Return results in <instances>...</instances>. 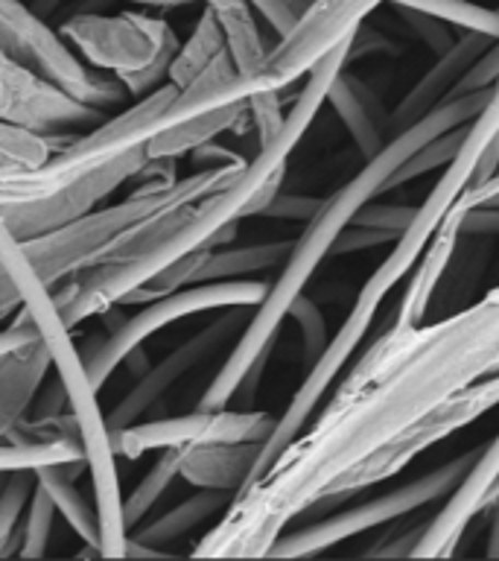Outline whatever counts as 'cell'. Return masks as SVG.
Wrapping results in <instances>:
<instances>
[{"label":"cell","mask_w":499,"mask_h":561,"mask_svg":"<svg viewBox=\"0 0 499 561\" xmlns=\"http://www.w3.org/2000/svg\"><path fill=\"white\" fill-rule=\"evenodd\" d=\"M499 375V284L432 324L392 328L353 363L315 421L236 491L193 556L263 559L359 459L455 392Z\"/></svg>","instance_id":"obj_1"},{"label":"cell","mask_w":499,"mask_h":561,"mask_svg":"<svg viewBox=\"0 0 499 561\" xmlns=\"http://www.w3.org/2000/svg\"><path fill=\"white\" fill-rule=\"evenodd\" d=\"M490 88L485 91H473V94H462L446 100L438 108L418 121L409 129L397 131L365 167L359 170L350 182H345L336 193H330L327 199H322L318 210L306 219L304 231L298 237L289 254L283 257V270H280L278 280L266 289L263 301L252 310L248 322H245L240 340H236L234 351L228 354L225 363L219 366L213 380L208 383L205 394H201L199 410H222L231 407L236 386L245 377V371L257 363V359L269 357L271 345L278 340L280 324L289 319V307L298 296H304L306 284L315 275V270L322 266V261L333 252L336 237L353 222L362 205L376 199L380 193H385V184L397 173V167L406 158L420 149L427 140L438 138L441 131L455 129L479 117V112L488 105Z\"/></svg>","instance_id":"obj_2"},{"label":"cell","mask_w":499,"mask_h":561,"mask_svg":"<svg viewBox=\"0 0 499 561\" xmlns=\"http://www.w3.org/2000/svg\"><path fill=\"white\" fill-rule=\"evenodd\" d=\"M178 91L182 88L166 82L143 100H135L129 108H120L108 121L96 123L94 129L77 135L73 144L59 149L38 167L0 161V210L53 199L96 173L100 167L112 164L114 158L147 147L149 138H155L158 131L178 123L173 114Z\"/></svg>","instance_id":"obj_3"},{"label":"cell","mask_w":499,"mask_h":561,"mask_svg":"<svg viewBox=\"0 0 499 561\" xmlns=\"http://www.w3.org/2000/svg\"><path fill=\"white\" fill-rule=\"evenodd\" d=\"M0 50L24 68L100 112H120L129 94L117 77L91 68L24 0H0Z\"/></svg>","instance_id":"obj_4"},{"label":"cell","mask_w":499,"mask_h":561,"mask_svg":"<svg viewBox=\"0 0 499 561\" xmlns=\"http://www.w3.org/2000/svg\"><path fill=\"white\" fill-rule=\"evenodd\" d=\"M499 407V375L485 377L479 383L467 386L462 392H455L450 401L427 412L423 419L409 424L401 433H394L392 438H385L383 445L371 450L365 459H359L348 473H341L339 480L333 482L330 489L324 491V497L315 503L318 506H336L341 500L353 497L357 491L374 489L380 482L392 480L403 468H409L420 454H427L429 447L444 442L455 433V430L467 427L476 419H481L485 412L497 410Z\"/></svg>","instance_id":"obj_5"},{"label":"cell","mask_w":499,"mask_h":561,"mask_svg":"<svg viewBox=\"0 0 499 561\" xmlns=\"http://www.w3.org/2000/svg\"><path fill=\"white\" fill-rule=\"evenodd\" d=\"M476 456H479V450H467V454L455 456V459L444 462L441 468H432V471L418 477V480L388 491L383 497L368 500L362 506L333 512L330 517L315 520L310 526H301L295 533H283L278 541L271 543L269 556H280V559L318 556V552L330 550V547L348 541V538H357V535L368 533V529L392 524V520H401V517L411 515V512H418V508L429 506V503L446 500L462 485V480L467 477L473 462H476Z\"/></svg>","instance_id":"obj_6"},{"label":"cell","mask_w":499,"mask_h":561,"mask_svg":"<svg viewBox=\"0 0 499 561\" xmlns=\"http://www.w3.org/2000/svg\"><path fill=\"white\" fill-rule=\"evenodd\" d=\"M269 284L263 280H208V284H187V287L166 293V296L147 301L143 310L123 319L105 340L91 342L85 351H79L85 359L88 377L96 389H103L105 380L114 375V368L123 366V359L131 351L140 348L149 336L164 331L170 324L182 322L187 316L208 313V310H228V307H257L266 296Z\"/></svg>","instance_id":"obj_7"},{"label":"cell","mask_w":499,"mask_h":561,"mask_svg":"<svg viewBox=\"0 0 499 561\" xmlns=\"http://www.w3.org/2000/svg\"><path fill=\"white\" fill-rule=\"evenodd\" d=\"M59 35L85 65L117 79L173 61L182 44L164 18L138 12H77L59 26Z\"/></svg>","instance_id":"obj_8"},{"label":"cell","mask_w":499,"mask_h":561,"mask_svg":"<svg viewBox=\"0 0 499 561\" xmlns=\"http://www.w3.org/2000/svg\"><path fill=\"white\" fill-rule=\"evenodd\" d=\"M388 0H315L298 15L295 26L280 35L263 65V79L271 91H287L310 73L315 61L357 33L365 18Z\"/></svg>","instance_id":"obj_9"},{"label":"cell","mask_w":499,"mask_h":561,"mask_svg":"<svg viewBox=\"0 0 499 561\" xmlns=\"http://www.w3.org/2000/svg\"><path fill=\"white\" fill-rule=\"evenodd\" d=\"M275 427V415L257 410H196L173 419L135 421L112 433L114 450L126 459H140L149 450L205 445V442H266Z\"/></svg>","instance_id":"obj_10"},{"label":"cell","mask_w":499,"mask_h":561,"mask_svg":"<svg viewBox=\"0 0 499 561\" xmlns=\"http://www.w3.org/2000/svg\"><path fill=\"white\" fill-rule=\"evenodd\" d=\"M105 112L68 96L0 50V121L38 135H79L103 123Z\"/></svg>","instance_id":"obj_11"},{"label":"cell","mask_w":499,"mask_h":561,"mask_svg":"<svg viewBox=\"0 0 499 561\" xmlns=\"http://www.w3.org/2000/svg\"><path fill=\"white\" fill-rule=\"evenodd\" d=\"M254 307H228L225 313L205 324L199 333H193L190 340L182 342L178 348H173L161 363L149 366L143 375L135 380L129 392L123 394L120 403L105 415V424L112 433L129 427L135 421H140L147 412H152L158 401H164L166 394L173 392L175 383L184 375H190L193 368L201 366L205 359L213 357V351L222 348L240 328H245L248 316Z\"/></svg>","instance_id":"obj_12"},{"label":"cell","mask_w":499,"mask_h":561,"mask_svg":"<svg viewBox=\"0 0 499 561\" xmlns=\"http://www.w3.org/2000/svg\"><path fill=\"white\" fill-rule=\"evenodd\" d=\"M499 480V433L485 450H479L476 462L462 480V485L446 497L444 508L432 520H427V529L415 543L411 556L418 559H450L473 524V517L485 512L490 497V489Z\"/></svg>","instance_id":"obj_13"},{"label":"cell","mask_w":499,"mask_h":561,"mask_svg":"<svg viewBox=\"0 0 499 561\" xmlns=\"http://www.w3.org/2000/svg\"><path fill=\"white\" fill-rule=\"evenodd\" d=\"M490 44H494V38H488V35L464 33L444 53H438L436 65L411 85L409 94L403 96L397 108L388 114V131L397 135V131L409 129L418 121H423L432 108L446 103L464 73L473 68V61L479 59Z\"/></svg>","instance_id":"obj_14"},{"label":"cell","mask_w":499,"mask_h":561,"mask_svg":"<svg viewBox=\"0 0 499 561\" xmlns=\"http://www.w3.org/2000/svg\"><path fill=\"white\" fill-rule=\"evenodd\" d=\"M263 442H205L182 447L184 480L196 489H213L236 494L252 480Z\"/></svg>","instance_id":"obj_15"},{"label":"cell","mask_w":499,"mask_h":561,"mask_svg":"<svg viewBox=\"0 0 499 561\" xmlns=\"http://www.w3.org/2000/svg\"><path fill=\"white\" fill-rule=\"evenodd\" d=\"M327 105L336 112L341 126L348 129L350 140H353V147L362 156V161H371L388 144L385 140V135H388V114L380 105L374 91L362 79L348 73V68H341L339 77L333 79L330 88H327Z\"/></svg>","instance_id":"obj_16"},{"label":"cell","mask_w":499,"mask_h":561,"mask_svg":"<svg viewBox=\"0 0 499 561\" xmlns=\"http://www.w3.org/2000/svg\"><path fill=\"white\" fill-rule=\"evenodd\" d=\"M464 210L459 205L450 208V214L444 217L441 228L436 231V237L429 240L427 252L420 254V261L415 263V272H411L409 287L403 293L401 305H397V316H394L392 328H415L427 319L429 307H432V296H436L438 284L444 278L446 266L453 261L455 245H459V222H462Z\"/></svg>","instance_id":"obj_17"},{"label":"cell","mask_w":499,"mask_h":561,"mask_svg":"<svg viewBox=\"0 0 499 561\" xmlns=\"http://www.w3.org/2000/svg\"><path fill=\"white\" fill-rule=\"evenodd\" d=\"M252 117H248V100H240V103L222 105V108H213V112L196 114L190 121L173 123L155 135V138L147 140V158H182L190 156L193 149L205 147L210 140H217L219 135L225 131H240L243 126H248Z\"/></svg>","instance_id":"obj_18"},{"label":"cell","mask_w":499,"mask_h":561,"mask_svg":"<svg viewBox=\"0 0 499 561\" xmlns=\"http://www.w3.org/2000/svg\"><path fill=\"white\" fill-rule=\"evenodd\" d=\"M82 468H88V465H42V468H35V482L50 494L53 506H56V512L68 520L70 529H73L96 556H103V552H100V520H96V506H91L85 500V494L77 489V477L82 473Z\"/></svg>","instance_id":"obj_19"},{"label":"cell","mask_w":499,"mask_h":561,"mask_svg":"<svg viewBox=\"0 0 499 561\" xmlns=\"http://www.w3.org/2000/svg\"><path fill=\"white\" fill-rule=\"evenodd\" d=\"M231 497L234 494H228V491L199 489L193 497L175 503L173 508H166L164 515H158L155 520L140 524L138 533H129V538H135L138 543H147V547H155V550H164L166 543L178 541V538H184L193 529H199L201 524H208V520L222 515Z\"/></svg>","instance_id":"obj_20"},{"label":"cell","mask_w":499,"mask_h":561,"mask_svg":"<svg viewBox=\"0 0 499 561\" xmlns=\"http://www.w3.org/2000/svg\"><path fill=\"white\" fill-rule=\"evenodd\" d=\"M292 243L289 240H275V243L254 245H222V249H205V257L193 272L190 284H208V280H234L248 278L257 272H266L271 266L283 263Z\"/></svg>","instance_id":"obj_21"},{"label":"cell","mask_w":499,"mask_h":561,"mask_svg":"<svg viewBox=\"0 0 499 561\" xmlns=\"http://www.w3.org/2000/svg\"><path fill=\"white\" fill-rule=\"evenodd\" d=\"M228 50L225 33L219 26L217 15L205 9L193 26V33L187 35V42L178 44L170 70H166V82H173L175 88H187L196 77H201V70L208 68L210 61L219 59Z\"/></svg>","instance_id":"obj_22"},{"label":"cell","mask_w":499,"mask_h":561,"mask_svg":"<svg viewBox=\"0 0 499 561\" xmlns=\"http://www.w3.org/2000/svg\"><path fill=\"white\" fill-rule=\"evenodd\" d=\"M178 473H182V447L158 450L152 468L143 473V480L135 485V491H129V497L123 500V520H126L129 533L138 524H143V517L158 506V500L164 497Z\"/></svg>","instance_id":"obj_23"},{"label":"cell","mask_w":499,"mask_h":561,"mask_svg":"<svg viewBox=\"0 0 499 561\" xmlns=\"http://www.w3.org/2000/svg\"><path fill=\"white\" fill-rule=\"evenodd\" d=\"M388 3L394 9H418L444 24L459 26L464 33H479L499 42V9L479 7L471 0H388Z\"/></svg>","instance_id":"obj_24"},{"label":"cell","mask_w":499,"mask_h":561,"mask_svg":"<svg viewBox=\"0 0 499 561\" xmlns=\"http://www.w3.org/2000/svg\"><path fill=\"white\" fill-rule=\"evenodd\" d=\"M471 123H464V126H455V129L441 131L438 138L427 140L423 147L415 149V152H411V156L406 158L401 167H397V173L388 179L385 191L403 187V184L415 182V179H420V175L432 173V170H438V167L450 164V161L459 156V149H462L464 138H467V126H471Z\"/></svg>","instance_id":"obj_25"},{"label":"cell","mask_w":499,"mask_h":561,"mask_svg":"<svg viewBox=\"0 0 499 561\" xmlns=\"http://www.w3.org/2000/svg\"><path fill=\"white\" fill-rule=\"evenodd\" d=\"M61 138H68V135H38V131L21 129V126L0 121V161H18V164L38 167L47 158L56 156L59 149L68 147V144H61V147L56 144Z\"/></svg>","instance_id":"obj_26"},{"label":"cell","mask_w":499,"mask_h":561,"mask_svg":"<svg viewBox=\"0 0 499 561\" xmlns=\"http://www.w3.org/2000/svg\"><path fill=\"white\" fill-rule=\"evenodd\" d=\"M33 489L35 471H0V556L7 552L12 535L21 526Z\"/></svg>","instance_id":"obj_27"},{"label":"cell","mask_w":499,"mask_h":561,"mask_svg":"<svg viewBox=\"0 0 499 561\" xmlns=\"http://www.w3.org/2000/svg\"><path fill=\"white\" fill-rule=\"evenodd\" d=\"M56 515H59V512L53 506L50 494L35 482L33 494H30V503H26V517L21 520L24 541H21L18 556H24V559H42V556H47V543H50Z\"/></svg>","instance_id":"obj_28"},{"label":"cell","mask_w":499,"mask_h":561,"mask_svg":"<svg viewBox=\"0 0 499 561\" xmlns=\"http://www.w3.org/2000/svg\"><path fill=\"white\" fill-rule=\"evenodd\" d=\"M464 252H467V249H464ZM488 245H481V252H467V257H459V252H453V275H450V278H446V275L441 278L432 301H438L441 307H455V310L467 305V296H471L473 287H476V280L481 278L485 266H488Z\"/></svg>","instance_id":"obj_29"},{"label":"cell","mask_w":499,"mask_h":561,"mask_svg":"<svg viewBox=\"0 0 499 561\" xmlns=\"http://www.w3.org/2000/svg\"><path fill=\"white\" fill-rule=\"evenodd\" d=\"M289 316H292L298 328H301L306 366H313L315 359L322 357V351L327 348V342H330V333H327V319H324L322 307L315 305L313 298L298 296L295 301H292V307H289Z\"/></svg>","instance_id":"obj_30"},{"label":"cell","mask_w":499,"mask_h":561,"mask_svg":"<svg viewBox=\"0 0 499 561\" xmlns=\"http://www.w3.org/2000/svg\"><path fill=\"white\" fill-rule=\"evenodd\" d=\"M283 91H260V94L248 96V117H252V126L257 131V140L266 144L278 135L280 123H283V112H280V103H283Z\"/></svg>","instance_id":"obj_31"},{"label":"cell","mask_w":499,"mask_h":561,"mask_svg":"<svg viewBox=\"0 0 499 561\" xmlns=\"http://www.w3.org/2000/svg\"><path fill=\"white\" fill-rule=\"evenodd\" d=\"M415 210L411 205H376L374 199L368 202L359 208V214L353 217L357 226H368V228H385V231H394V234H401L406 231V226L415 217Z\"/></svg>","instance_id":"obj_32"},{"label":"cell","mask_w":499,"mask_h":561,"mask_svg":"<svg viewBox=\"0 0 499 561\" xmlns=\"http://www.w3.org/2000/svg\"><path fill=\"white\" fill-rule=\"evenodd\" d=\"M397 12L409 24L411 33L418 35L432 53H444L455 42V35L450 33V24H444V21L427 15V12H418V9H397Z\"/></svg>","instance_id":"obj_33"},{"label":"cell","mask_w":499,"mask_h":561,"mask_svg":"<svg viewBox=\"0 0 499 561\" xmlns=\"http://www.w3.org/2000/svg\"><path fill=\"white\" fill-rule=\"evenodd\" d=\"M499 79V42H494L488 50L481 53L479 59L473 61V68L462 77V82L455 85L453 96L473 94V91H485V88H494ZM450 96V100H453Z\"/></svg>","instance_id":"obj_34"},{"label":"cell","mask_w":499,"mask_h":561,"mask_svg":"<svg viewBox=\"0 0 499 561\" xmlns=\"http://www.w3.org/2000/svg\"><path fill=\"white\" fill-rule=\"evenodd\" d=\"M401 234H394V231H385V228H368V226H357V222H350L339 237H336V243H333L330 254H353V252H365V249H376V245L392 243Z\"/></svg>","instance_id":"obj_35"},{"label":"cell","mask_w":499,"mask_h":561,"mask_svg":"<svg viewBox=\"0 0 499 561\" xmlns=\"http://www.w3.org/2000/svg\"><path fill=\"white\" fill-rule=\"evenodd\" d=\"M322 199H313V196H295V193H275V199L260 210V217L271 219H310L318 210Z\"/></svg>","instance_id":"obj_36"},{"label":"cell","mask_w":499,"mask_h":561,"mask_svg":"<svg viewBox=\"0 0 499 561\" xmlns=\"http://www.w3.org/2000/svg\"><path fill=\"white\" fill-rule=\"evenodd\" d=\"M65 410H68V392H65L61 377L56 375V380H53V383H47V380H44L42 389L35 392V401H33V407H30V412H26V419H33V421L56 419V415H61Z\"/></svg>","instance_id":"obj_37"},{"label":"cell","mask_w":499,"mask_h":561,"mask_svg":"<svg viewBox=\"0 0 499 561\" xmlns=\"http://www.w3.org/2000/svg\"><path fill=\"white\" fill-rule=\"evenodd\" d=\"M376 53H385V56H397V53H401V47H397V42H392V38H385L380 30L362 24L357 33L350 35L348 61L359 59V56H376Z\"/></svg>","instance_id":"obj_38"},{"label":"cell","mask_w":499,"mask_h":561,"mask_svg":"<svg viewBox=\"0 0 499 561\" xmlns=\"http://www.w3.org/2000/svg\"><path fill=\"white\" fill-rule=\"evenodd\" d=\"M21 307H24V296H21L15 266L7 254L0 252V322H7L9 316H15Z\"/></svg>","instance_id":"obj_39"},{"label":"cell","mask_w":499,"mask_h":561,"mask_svg":"<svg viewBox=\"0 0 499 561\" xmlns=\"http://www.w3.org/2000/svg\"><path fill=\"white\" fill-rule=\"evenodd\" d=\"M248 7L269 24V30L278 35V38L280 35H287L298 21L295 12L287 7V0H248Z\"/></svg>","instance_id":"obj_40"},{"label":"cell","mask_w":499,"mask_h":561,"mask_svg":"<svg viewBox=\"0 0 499 561\" xmlns=\"http://www.w3.org/2000/svg\"><path fill=\"white\" fill-rule=\"evenodd\" d=\"M459 231H462V237L499 234V205H479V208L464 210Z\"/></svg>","instance_id":"obj_41"},{"label":"cell","mask_w":499,"mask_h":561,"mask_svg":"<svg viewBox=\"0 0 499 561\" xmlns=\"http://www.w3.org/2000/svg\"><path fill=\"white\" fill-rule=\"evenodd\" d=\"M38 336V324H35L33 313L21 307L15 316H12V322L0 331V354L9 348H15V345H24V342L35 340Z\"/></svg>","instance_id":"obj_42"},{"label":"cell","mask_w":499,"mask_h":561,"mask_svg":"<svg viewBox=\"0 0 499 561\" xmlns=\"http://www.w3.org/2000/svg\"><path fill=\"white\" fill-rule=\"evenodd\" d=\"M485 512H490V533H488V556L499 559V494L490 500Z\"/></svg>","instance_id":"obj_43"},{"label":"cell","mask_w":499,"mask_h":561,"mask_svg":"<svg viewBox=\"0 0 499 561\" xmlns=\"http://www.w3.org/2000/svg\"><path fill=\"white\" fill-rule=\"evenodd\" d=\"M129 3H140V7H158V9H178L190 7L196 0H129Z\"/></svg>","instance_id":"obj_44"},{"label":"cell","mask_w":499,"mask_h":561,"mask_svg":"<svg viewBox=\"0 0 499 561\" xmlns=\"http://www.w3.org/2000/svg\"><path fill=\"white\" fill-rule=\"evenodd\" d=\"M30 7H33L35 12H38V15H42V18H50L53 12H56V9L61 7V0H33Z\"/></svg>","instance_id":"obj_45"},{"label":"cell","mask_w":499,"mask_h":561,"mask_svg":"<svg viewBox=\"0 0 499 561\" xmlns=\"http://www.w3.org/2000/svg\"><path fill=\"white\" fill-rule=\"evenodd\" d=\"M313 3H315V0H287V7L292 9L295 15H301V12H304V9L313 7Z\"/></svg>","instance_id":"obj_46"}]
</instances>
